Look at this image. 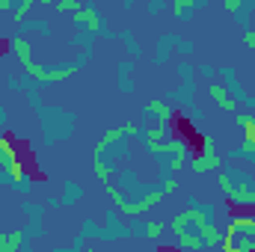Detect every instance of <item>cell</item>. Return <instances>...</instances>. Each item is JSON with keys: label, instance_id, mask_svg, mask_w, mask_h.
<instances>
[{"label": "cell", "instance_id": "cell-42", "mask_svg": "<svg viewBox=\"0 0 255 252\" xmlns=\"http://www.w3.org/2000/svg\"><path fill=\"white\" fill-rule=\"evenodd\" d=\"M247 107H250V110H255V95H250V98H247Z\"/></svg>", "mask_w": 255, "mask_h": 252}, {"label": "cell", "instance_id": "cell-12", "mask_svg": "<svg viewBox=\"0 0 255 252\" xmlns=\"http://www.w3.org/2000/svg\"><path fill=\"white\" fill-rule=\"evenodd\" d=\"M217 74L223 77V83H226V89L232 92V98H235L238 104H247V98H250V95H247V89L241 86V80H238V71H235L232 65H223V68H217Z\"/></svg>", "mask_w": 255, "mask_h": 252}, {"label": "cell", "instance_id": "cell-7", "mask_svg": "<svg viewBox=\"0 0 255 252\" xmlns=\"http://www.w3.org/2000/svg\"><path fill=\"white\" fill-rule=\"evenodd\" d=\"M74 27H77V30H92L95 36H98V33H104L107 39L113 36V30L107 27V21L98 15V9H95L92 3H86V6H80V9L74 12Z\"/></svg>", "mask_w": 255, "mask_h": 252}, {"label": "cell", "instance_id": "cell-14", "mask_svg": "<svg viewBox=\"0 0 255 252\" xmlns=\"http://www.w3.org/2000/svg\"><path fill=\"white\" fill-rule=\"evenodd\" d=\"M130 71H133V57H130V60H122L119 68H116V86H119V92H125V95H133V92H136V83L130 80Z\"/></svg>", "mask_w": 255, "mask_h": 252}, {"label": "cell", "instance_id": "cell-3", "mask_svg": "<svg viewBox=\"0 0 255 252\" xmlns=\"http://www.w3.org/2000/svg\"><path fill=\"white\" fill-rule=\"evenodd\" d=\"M36 116H39V125H42V133H45V142L54 145V142H65L74 130V113H68L63 107H36Z\"/></svg>", "mask_w": 255, "mask_h": 252}, {"label": "cell", "instance_id": "cell-24", "mask_svg": "<svg viewBox=\"0 0 255 252\" xmlns=\"http://www.w3.org/2000/svg\"><path fill=\"white\" fill-rule=\"evenodd\" d=\"M92 42H95V33L92 30H77L74 33V48L77 51H92Z\"/></svg>", "mask_w": 255, "mask_h": 252}, {"label": "cell", "instance_id": "cell-18", "mask_svg": "<svg viewBox=\"0 0 255 252\" xmlns=\"http://www.w3.org/2000/svg\"><path fill=\"white\" fill-rule=\"evenodd\" d=\"M175 33H166V36H160V42H157V48H154V63L157 65H163V63H169V57L175 54Z\"/></svg>", "mask_w": 255, "mask_h": 252}, {"label": "cell", "instance_id": "cell-33", "mask_svg": "<svg viewBox=\"0 0 255 252\" xmlns=\"http://www.w3.org/2000/svg\"><path fill=\"white\" fill-rule=\"evenodd\" d=\"M196 74H202V77H205V80H211V77H214V74H217V68H214V65H199V68H196Z\"/></svg>", "mask_w": 255, "mask_h": 252}, {"label": "cell", "instance_id": "cell-34", "mask_svg": "<svg viewBox=\"0 0 255 252\" xmlns=\"http://www.w3.org/2000/svg\"><path fill=\"white\" fill-rule=\"evenodd\" d=\"M12 181H15V175L9 169H0V187H12Z\"/></svg>", "mask_w": 255, "mask_h": 252}, {"label": "cell", "instance_id": "cell-2", "mask_svg": "<svg viewBox=\"0 0 255 252\" xmlns=\"http://www.w3.org/2000/svg\"><path fill=\"white\" fill-rule=\"evenodd\" d=\"M220 190L232 208H255V172L241 166V160H232L223 166Z\"/></svg>", "mask_w": 255, "mask_h": 252}, {"label": "cell", "instance_id": "cell-40", "mask_svg": "<svg viewBox=\"0 0 255 252\" xmlns=\"http://www.w3.org/2000/svg\"><path fill=\"white\" fill-rule=\"evenodd\" d=\"M136 3H139V0H122V6H125V9H133Z\"/></svg>", "mask_w": 255, "mask_h": 252}, {"label": "cell", "instance_id": "cell-41", "mask_svg": "<svg viewBox=\"0 0 255 252\" xmlns=\"http://www.w3.org/2000/svg\"><path fill=\"white\" fill-rule=\"evenodd\" d=\"M36 3H42V6H57L60 0H36Z\"/></svg>", "mask_w": 255, "mask_h": 252}, {"label": "cell", "instance_id": "cell-15", "mask_svg": "<svg viewBox=\"0 0 255 252\" xmlns=\"http://www.w3.org/2000/svg\"><path fill=\"white\" fill-rule=\"evenodd\" d=\"M208 95H211V101H214L220 110H229V113H232V110H238V101L232 98V92H229L226 86H220V83H211V86H208Z\"/></svg>", "mask_w": 255, "mask_h": 252}, {"label": "cell", "instance_id": "cell-43", "mask_svg": "<svg viewBox=\"0 0 255 252\" xmlns=\"http://www.w3.org/2000/svg\"><path fill=\"white\" fill-rule=\"evenodd\" d=\"M247 3H253V6H255V0H247Z\"/></svg>", "mask_w": 255, "mask_h": 252}, {"label": "cell", "instance_id": "cell-13", "mask_svg": "<svg viewBox=\"0 0 255 252\" xmlns=\"http://www.w3.org/2000/svg\"><path fill=\"white\" fill-rule=\"evenodd\" d=\"M223 9H226V12H229V15H232L244 30H247V27H250V21H253V9H255V6H253V3H247V0H223Z\"/></svg>", "mask_w": 255, "mask_h": 252}, {"label": "cell", "instance_id": "cell-27", "mask_svg": "<svg viewBox=\"0 0 255 252\" xmlns=\"http://www.w3.org/2000/svg\"><path fill=\"white\" fill-rule=\"evenodd\" d=\"M80 235H83V238H101V229H98V223H95V220H89V217H86V220L80 223Z\"/></svg>", "mask_w": 255, "mask_h": 252}, {"label": "cell", "instance_id": "cell-37", "mask_svg": "<svg viewBox=\"0 0 255 252\" xmlns=\"http://www.w3.org/2000/svg\"><path fill=\"white\" fill-rule=\"evenodd\" d=\"M48 208H51V211H60V208H63V202H60L57 196H51V199H48Z\"/></svg>", "mask_w": 255, "mask_h": 252}, {"label": "cell", "instance_id": "cell-32", "mask_svg": "<svg viewBox=\"0 0 255 252\" xmlns=\"http://www.w3.org/2000/svg\"><path fill=\"white\" fill-rule=\"evenodd\" d=\"M89 60H92V51H77V57H74V65H77V68H83V65L89 63Z\"/></svg>", "mask_w": 255, "mask_h": 252}, {"label": "cell", "instance_id": "cell-39", "mask_svg": "<svg viewBox=\"0 0 255 252\" xmlns=\"http://www.w3.org/2000/svg\"><path fill=\"white\" fill-rule=\"evenodd\" d=\"M193 6H205V3H220V0H190Z\"/></svg>", "mask_w": 255, "mask_h": 252}, {"label": "cell", "instance_id": "cell-19", "mask_svg": "<svg viewBox=\"0 0 255 252\" xmlns=\"http://www.w3.org/2000/svg\"><path fill=\"white\" fill-rule=\"evenodd\" d=\"M12 51H15V57H18V63H21V65L33 63V45H30V39L15 36V39H12Z\"/></svg>", "mask_w": 255, "mask_h": 252}, {"label": "cell", "instance_id": "cell-8", "mask_svg": "<svg viewBox=\"0 0 255 252\" xmlns=\"http://www.w3.org/2000/svg\"><path fill=\"white\" fill-rule=\"evenodd\" d=\"M21 211L27 214V226H24V250H27L33 241H39V238L45 235V229H42L45 211H42V205H36V202H30V199L21 202Z\"/></svg>", "mask_w": 255, "mask_h": 252}, {"label": "cell", "instance_id": "cell-30", "mask_svg": "<svg viewBox=\"0 0 255 252\" xmlns=\"http://www.w3.org/2000/svg\"><path fill=\"white\" fill-rule=\"evenodd\" d=\"M193 51H196V48H193V42H187V39H181V36L175 39V54H181V57H190Z\"/></svg>", "mask_w": 255, "mask_h": 252}, {"label": "cell", "instance_id": "cell-17", "mask_svg": "<svg viewBox=\"0 0 255 252\" xmlns=\"http://www.w3.org/2000/svg\"><path fill=\"white\" fill-rule=\"evenodd\" d=\"M18 250H24V229L0 232V252H18Z\"/></svg>", "mask_w": 255, "mask_h": 252}, {"label": "cell", "instance_id": "cell-35", "mask_svg": "<svg viewBox=\"0 0 255 252\" xmlns=\"http://www.w3.org/2000/svg\"><path fill=\"white\" fill-rule=\"evenodd\" d=\"M244 45L255 51V30H253V27H247V30H244Z\"/></svg>", "mask_w": 255, "mask_h": 252}, {"label": "cell", "instance_id": "cell-10", "mask_svg": "<svg viewBox=\"0 0 255 252\" xmlns=\"http://www.w3.org/2000/svg\"><path fill=\"white\" fill-rule=\"evenodd\" d=\"M0 169H9L15 178L24 172V163H21V154H18L15 142L9 136H3V133H0Z\"/></svg>", "mask_w": 255, "mask_h": 252}, {"label": "cell", "instance_id": "cell-29", "mask_svg": "<svg viewBox=\"0 0 255 252\" xmlns=\"http://www.w3.org/2000/svg\"><path fill=\"white\" fill-rule=\"evenodd\" d=\"M145 3V9H148V15H160V12H166V0H142Z\"/></svg>", "mask_w": 255, "mask_h": 252}, {"label": "cell", "instance_id": "cell-1", "mask_svg": "<svg viewBox=\"0 0 255 252\" xmlns=\"http://www.w3.org/2000/svg\"><path fill=\"white\" fill-rule=\"evenodd\" d=\"M217 208L199 202L196 196L187 199V211L172 217V232H175V247L181 250H208L223 244V232L214 226Z\"/></svg>", "mask_w": 255, "mask_h": 252}, {"label": "cell", "instance_id": "cell-25", "mask_svg": "<svg viewBox=\"0 0 255 252\" xmlns=\"http://www.w3.org/2000/svg\"><path fill=\"white\" fill-rule=\"evenodd\" d=\"M238 127L247 130V139H255V113H241L238 116Z\"/></svg>", "mask_w": 255, "mask_h": 252}, {"label": "cell", "instance_id": "cell-22", "mask_svg": "<svg viewBox=\"0 0 255 252\" xmlns=\"http://www.w3.org/2000/svg\"><path fill=\"white\" fill-rule=\"evenodd\" d=\"M9 190H12V193H18V196H30V193H33V175L24 169V172L12 181V187H9Z\"/></svg>", "mask_w": 255, "mask_h": 252}, {"label": "cell", "instance_id": "cell-36", "mask_svg": "<svg viewBox=\"0 0 255 252\" xmlns=\"http://www.w3.org/2000/svg\"><path fill=\"white\" fill-rule=\"evenodd\" d=\"M15 3L18 0H0V12H15Z\"/></svg>", "mask_w": 255, "mask_h": 252}, {"label": "cell", "instance_id": "cell-9", "mask_svg": "<svg viewBox=\"0 0 255 252\" xmlns=\"http://www.w3.org/2000/svg\"><path fill=\"white\" fill-rule=\"evenodd\" d=\"M130 238V226L119 220V211H107L104 214V229H101V238L104 244H113V241H125Z\"/></svg>", "mask_w": 255, "mask_h": 252}, {"label": "cell", "instance_id": "cell-21", "mask_svg": "<svg viewBox=\"0 0 255 252\" xmlns=\"http://www.w3.org/2000/svg\"><path fill=\"white\" fill-rule=\"evenodd\" d=\"M119 42L125 45V51L133 57V60H139V57H142V48H139V42H136V36H133L130 30H122V33H119Z\"/></svg>", "mask_w": 255, "mask_h": 252}, {"label": "cell", "instance_id": "cell-31", "mask_svg": "<svg viewBox=\"0 0 255 252\" xmlns=\"http://www.w3.org/2000/svg\"><path fill=\"white\" fill-rule=\"evenodd\" d=\"M77 9H80V0H60V3H57V12H60V15L77 12Z\"/></svg>", "mask_w": 255, "mask_h": 252}, {"label": "cell", "instance_id": "cell-28", "mask_svg": "<svg viewBox=\"0 0 255 252\" xmlns=\"http://www.w3.org/2000/svg\"><path fill=\"white\" fill-rule=\"evenodd\" d=\"M33 3H36V0H18V3H15V12H12V18H15V21H24V15L33 9Z\"/></svg>", "mask_w": 255, "mask_h": 252}, {"label": "cell", "instance_id": "cell-26", "mask_svg": "<svg viewBox=\"0 0 255 252\" xmlns=\"http://www.w3.org/2000/svg\"><path fill=\"white\" fill-rule=\"evenodd\" d=\"M160 238H163V223L148 220L145 223V241H160Z\"/></svg>", "mask_w": 255, "mask_h": 252}, {"label": "cell", "instance_id": "cell-4", "mask_svg": "<svg viewBox=\"0 0 255 252\" xmlns=\"http://www.w3.org/2000/svg\"><path fill=\"white\" fill-rule=\"evenodd\" d=\"M187 166H190L196 175L223 166V157H220V151H217V139H214L211 133H202V136H199V148L193 151V157L187 160Z\"/></svg>", "mask_w": 255, "mask_h": 252}, {"label": "cell", "instance_id": "cell-38", "mask_svg": "<svg viewBox=\"0 0 255 252\" xmlns=\"http://www.w3.org/2000/svg\"><path fill=\"white\" fill-rule=\"evenodd\" d=\"M6 125H9V116H6V113H3V107H0V130H3Z\"/></svg>", "mask_w": 255, "mask_h": 252}, {"label": "cell", "instance_id": "cell-5", "mask_svg": "<svg viewBox=\"0 0 255 252\" xmlns=\"http://www.w3.org/2000/svg\"><path fill=\"white\" fill-rule=\"evenodd\" d=\"M175 71H178L181 83L172 86V89L166 92V101H175V104L193 107V104H196V98H193V92H196V68H193L190 63H178L175 65Z\"/></svg>", "mask_w": 255, "mask_h": 252}, {"label": "cell", "instance_id": "cell-16", "mask_svg": "<svg viewBox=\"0 0 255 252\" xmlns=\"http://www.w3.org/2000/svg\"><path fill=\"white\" fill-rule=\"evenodd\" d=\"M30 33H36V36H42V39H51V24L48 21H42V18H33V21H18V36H30Z\"/></svg>", "mask_w": 255, "mask_h": 252}, {"label": "cell", "instance_id": "cell-23", "mask_svg": "<svg viewBox=\"0 0 255 252\" xmlns=\"http://www.w3.org/2000/svg\"><path fill=\"white\" fill-rule=\"evenodd\" d=\"M172 12H175L178 21H190L193 12H196V6H193L190 0H175V3H172Z\"/></svg>", "mask_w": 255, "mask_h": 252}, {"label": "cell", "instance_id": "cell-6", "mask_svg": "<svg viewBox=\"0 0 255 252\" xmlns=\"http://www.w3.org/2000/svg\"><path fill=\"white\" fill-rule=\"evenodd\" d=\"M24 71H30L36 80H39V86H51V83H63V80H68L74 71H80L74 63H65V65H48V63H30L24 65Z\"/></svg>", "mask_w": 255, "mask_h": 252}, {"label": "cell", "instance_id": "cell-11", "mask_svg": "<svg viewBox=\"0 0 255 252\" xmlns=\"http://www.w3.org/2000/svg\"><path fill=\"white\" fill-rule=\"evenodd\" d=\"M142 119L148 125H169V122H175V113L169 110L166 101H148L142 107Z\"/></svg>", "mask_w": 255, "mask_h": 252}, {"label": "cell", "instance_id": "cell-20", "mask_svg": "<svg viewBox=\"0 0 255 252\" xmlns=\"http://www.w3.org/2000/svg\"><path fill=\"white\" fill-rule=\"evenodd\" d=\"M80 199H83V187H80V184H74V181H65V184H63V196H60L63 208H65V205L80 202Z\"/></svg>", "mask_w": 255, "mask_h": 252}]
</instances>
